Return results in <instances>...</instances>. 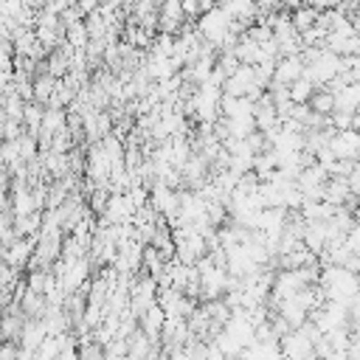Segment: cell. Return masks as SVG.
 I'll return each instance as SVG.
<instances>
[{
    "mask_svg": "<svg viewBox=\"0 0 360 360\" xmlns=\"http://www.w3.org/2000/svg\"><path fill=\"white\" fill-rule=\"evenodd\" d=\"M138 323H141V332H143L149 340L160 338V335H163V326H166V312H163V307H160V304H152V307L138 318Z\"/></svg>",
    "mask_w": 360,
    "mask_h": 360,
    "instance_id": "4",
    "label": "cell"
},
{
    "mask_svg": "<svg viewBox=\"0 0 360 360\" xmlns=\"http://www.w3.org/2000/svg\"><path fill=\"white\" fill-rule=\"evenodd\" d=\"M278 3H281V8H287V11H295V8L304 6V0H278Z\"/></svg>",
    "mask_w": 360,
    "mask_h": 360,
    "instance_id": "13",
    "label": "cell"
},
{
    "mask_svg": "<svg viewBox=\"0 0 360 360\" xmlns=\"http://www.w3.org/2000/svg\"><path fill=\"white\" fill-rule=\"evenodd\" d=\"M318 14H321V11H315L312 6H301V8H295V11H292V25H295V31L304 34V31L315 28Z\"/></svg>",
    "mask_w": 360,
    "mask_h": 360,
    "instance_id": "9",
    "label": "cell"
},
{
    "mask_svg": "<svg viewBox=\"0 0 360 360\" xmlns=\"http://www.w3.org/2000/svg\"><path fill=\"white\" fill-rule=\"evenodd\" d=\"M315 84L307 79V76H301V79H295L292 84H290V101L292 104H309V98L315 96Z\"/></svg>",
    "mask_w": 360,
    "mask_h": 360,
    "instance_id": "7",
    "label": "cell"
},
{
    "mask_svg": "<svg viewBox=\"0 0 360 360\" xmlns=\"http://www.w3.org/2000/svg\"><path fill=\"white\" fill-rule=\"evenodd\" d=\"M309 110L318 112V115H332L335 112V96L326 87H318L315 96L309 98Z\"/></svg>",
    "mask_w": 360,
    "mask_h": 360,
    "instance_id": "8",
    "label": "cell"
},
{
    "mask_svg": "<svg viewBox=\"0 0 360 360\" xmlns=\"http://www.w3.org/2000/svg\"><path fill=\"white\" fill-rule=\"evenodd\" d=\"M180 8H183V17L186 20H200L205 11L200 6V0H180Z\"/></svg>",
    "mask_w": 360,
    "mask_h": 360,
    "instance_id": "10",
    "label": "cell"
},
{
    "mask_svg": "<svg viewBox=\"0 0 360 360\" xmlns=\"http://www.w3.org/2000/svg\"><path fill=\"white\" fill-rule=\"evenodd\" d=\"M354 129L360 132V107H357V112H354Z\"/></svg>",
    "mask_w": 360,
    "mask_h": 360,
    "instance_id": "14",
    "label": "cell"
},
{
    "mask_svg": "<svg viewBox=\"0 0 360 360\" xmlns=\"http://www.w3.org/2000/svg\"><path fill=\"white\" fill-rule=\"evenodd\" d=\"M11 82H14V73L11 70H0V98L11 90Z\"/></svg>",
    "mask_w": 360,
    "mask_h": 360,
    "instance_id": "12",
    "label": "cell"
},
{
    "mask_svg": "<svg viewBox=\"0 0 360 360\" xmlns=\"http://www.w3.org/2000/svg\"><path fill=\"white\" fill-rule=\"evenodd\" d=\"M231 25H233V20L217 6V8H211V11H205L200 20H197V31H200V37H202V42H208L211 48H219V42L231 34Z\"/></svg>",
    "mask_w": 360,
    "mask_h": 360,
    "instance_id": "1",
    "label": "cell"
},
{
    "mask_svg": "<svg viewBox=\"0 0 360 360\" xmlns=\"http://www.w3.org/2000/svg\"><path fill=\"white\" fill-rule=\"evenodd\" d=\"M360 107V82L346 84L340 93H335V112H357Z\"/></svg>",
    "mask_w": 360,
    "mask_h": 360,
    "instance_id": "5",
    "label": "cell"
},
{
    "mask_svg": "<svg viewBox=\"0 0 360 360\" xmlns=\"http://www.w3.org/2000/svg\"><path fill=\"white\" fill-rule=\"evenodd\" d=\"M304 59L301 56H278V62H276V70H273V82L276 84H284V87H290L295 79H301L304 76Z\"/></svg>",
    "mask_w": 360,
    "mask_h": 360,
    "instance_id": "3",
    "label": "cell"
},
{
    "mask_svg": "<svg viewBox=\"0 0 360 360\" xmlns=\"http://www.w3.org/2000/svg\"><path fill=\"white\" fill-rule=\"evenodd\" d=\"M76 8L87 17V14H96L101 8V0H76Z\"/></svg>",
    "mask_w": 360,
    "mask_h": 360,
    "instance_id": "11",
    "label": "cell"
},
{
    "mask_svg": "<svg viewBox=\"0 0 360 360\" xmlns=\"http://www.w3.org/2000/svg\"><path fill=\"white\" fill-rule=\"evenodd\" d=\"M56 82H59V79H53L51 73H37L34 82H31V84H34V101L42 104V107L51 104V98L56 96Z\"/></svg>",
    "mask_w": 360,
    "mask_h": 360,
    "instance_id": "6",
    "label": "cell"
},
{
    "mask_svg": "<svg viewBox=\"0 0 360 360\" xmlns=\"http://www.w3.org/2000/svg\"><path fill=\"white\" fill-rule=\"evenodd\" d=\"M329 149L335 152L338 160H357L360 158V132L357 129H346V132H335L332 129Z\"/></svg>",
    "mask_w": 360,
    "mask_h": 360,
    "instance_id": "2",
    "label": "cell"
}]
</instances>
